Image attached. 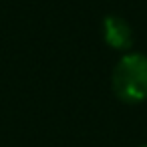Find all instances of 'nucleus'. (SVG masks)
Here are the masks:
<instances>
[{"label":"nucleus","mask_w":147,"mask_h":147,"mask_svg":"<svg viewBox=\"0 0 147 147\" xmlns=\"http://www.w3.org/2000/svg\"><path fill=\"white\" fill-rule=\"evenodd\" d=\"M111 87L115 97L127 105L147 101V55L125 53L113 69Z\"/></svg>","instance_id":"nucleus-1"},{"label":"nucleus","mask_w":147,"mask_h":147,"mask_svg":"<svg viewBox=\"0 0 147 147\" xmlns=\"http://www.w3.org/2000/svg\"><path fill=\"white\" fill-rule=\"evenodd\" d=\"M103 40L109 49L127 53L133 47V28L123 16L107 14L103 18Z\"/></svg>","instance_id":"nucleus-2"},{"label":"nucleus","mask_w":147,"mask_h":147,"mask_svg":"<svg viewBox=\"0 0 147 147\" xmlns=\"http://www.w3.org/2000/svg\"><path fill=\"white\" fill-rule=\"evenodd\" d=\"M141 147H147V145H141Z\"/></svg>","instance_id":"nucleus-3"}]
</instances>
